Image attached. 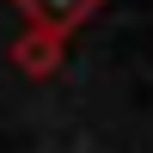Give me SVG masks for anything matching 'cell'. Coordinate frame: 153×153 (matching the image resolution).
<instances>
[{
	"label": "cell",
	"instance_id": "cell-2",
	"mask_svg": "<svg viewBox=\"0 0 153 153\" xmlns=\"http://www.w3.org/2000/svg\"><path fill=\"white\" fill-rule=\"evenodd\" d=\"M61 49H68L61 37H49V31H25L19 49H12V61H19L25 74H55V68H61Z\"/></svg>",
	"mask_w": 153,
	"mask_h": 153
},
{
	"label": "cell",
	"instance_id": "cell-1",
	"mask_svg": "<svg viewBox=\"0 0 153 153\" xmlns=\"http://www.w3.org/2000/svg\"><path fill=\"white\" fill-rule=\"evenodd\" d=\"M12 6L31 19V31H49V37H61V43H68L74 25H86L104 0H12Z\"/></svg>",
	"mask_w": 153,
	"mask_h": 153
}]
</instances>
